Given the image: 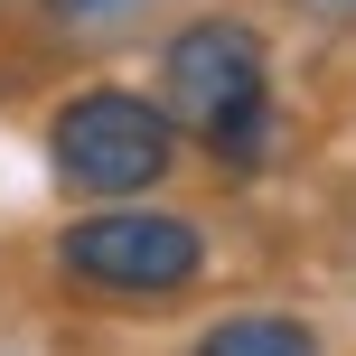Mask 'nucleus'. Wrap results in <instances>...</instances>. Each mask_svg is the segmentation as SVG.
<instances>
[{"mask_svg":"<svg viewBox=\"0 0 356 356\" xmlns=\"http://www.w3.org/2000/svg\"><path fill=\"white\" fill-rule=\"evenodd\" d=\"M169 113L197 122L225 160H253L272 131V85H263V38L244 19H197L169 38Z\"/></svg>","mask_w":356,"mask_h":356,"instance_id":"1","label":"nucleus"},{"mask_svg":"<svg viewBox=\"0 0 356 356\" xmlns=\"http://www.w3.org/2000/svg\"><path fill=\"white\" fill-rule=\"evenodd\" d=\"M56 263L75 272L85 291H122V300H169L207 272V234L188 216H160V207H113V216H85V225L56 234Z\"/></svg>","mask_w":356,"mask_h":356,"instance_id":"2","label":"nucleus"},{"mask_svg":"<svg viewBox=\"0 0 356 356\" xmlns=\"http://www.w3.org/2000/svg\"><path fill=\"white\" fill-rule=\"evenodd\" d=\"M47 150H56V178H66V188L131 197V188H160L169 178L178 131H169L160 104H141V94H122V85H94V94H75V104L56 113Z\"/></svg>","mask_w":356,"mask_h":356,"instance_id":"3","label":"nucleus"},{"mask_svg":"<svg viewBox=\"0 0 356 356\" xmlns=\"http://www.w3.org/2000/svg\"><path fill=\"white\" fill-rule=\"evenodd\" d=\"M197 356H319L309 319H272V309H244V319H216Z\"/></svg>","mask_w":356,"mask_h":356,"instance_id":"4","label":"nucleus"},{"mask_svg":"<svg viewBox=\"0 0 356 356\" xmlns=\"http://www.w3.org/2000/svg\"><path fill=\"white\" fill-rule=\"evenodd\" d=\"M66 10H75V19H94V10H113V0H66Z\"/></svg>","mask_w":356,"mask_h":356,"instance_id":"5","label":"nucleus"}]
</instances>
